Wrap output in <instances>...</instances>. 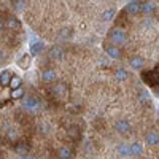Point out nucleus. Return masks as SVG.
Instances as JSON below:
<instances>
[{
  "label": "nucleus",
  "instance_id": "nucleus-1",
  "mask_svg": "<svg viewBox=\"0 0 159 159\" xmlns=\"http://www.w3.org/2000/svg\"><path fill=\"white\" fill-rule=\"evenodd\" d=\"M127 32L123 29V27H111L110 30H108V40L113 43V45H116V46H123V45H126L127 43Z\"/></svg>",
  "mask_w": 159,
  "mask_h": 159
},
{
  "label": "nucleus",
  "instance_id": "nucleus-2",
  "mask_svg": "<svg viewBox=\"0 0 159 159\" xmlns=\"http://www.w3.org/2000/svg\"><path fill=\"white\" fill-rule=\"evenodd\" d=\"M42 107H43L42 100H40L38 97H35V96H25V99L22 100V108L25 111L37 113V111L42 110Z\"/></svg>",
  "mask_w": 159,
  "mask_h": 159
},
{
  "label": "nucleus",
  "instance_id": "nucleus-3",
  "mask_svg": "<svg viewBox=\"0 0 159 159\" xmlns=\"http://www.w3.org/2000/svg\"><path fill=\"white\" fill-rule=\"evenodd\" d=\"M102 48H103V51H105V54H107L108 57H111V59H121V57H123L121 48L116 46V45H113V43L105 42V43L102 45Z\"/></svg>",
  "mask_w": 159,
  "mask_h": 159
},
{
  "label": "nucleus",
  "instance_id": "nucleus-4",
  "mask_svg": "<svg viewBox=\"0 0 159 159\" xmlns=\"http://www.w3.org/2000/svg\"><path fill=\"white\" fill-rule=\"evenodd\" d=\"M115 130L118 132V134L126 135V134H129V132L132 130V124L129 123V119L121 118V119H118V121L115 123Z\"/></svg>",
  "mask_w": 159,
  "mask_h": 159
},
{
  "label": "nucleus",
  "instance_id": "nucleus-5",
  "mask_svg": "<svg viewBox=\"0 0 159 159\" xmlns=\"http://www.w3.org/2000/svg\"><path fill=\"white\" fill-rule=\"evenodd\" d=\"M142 3L143 2H139V0H132V2L126 3L124 7V13L129 16H135L139 13H142Z\"/></svg>",
  "mask_w": 159,
  "mask_h": 159
},
{
  "label": "nucleus",
  "instance_id": "nucleus-6",
  "mask_svg": "<svg viewBox=\"0 0 159 159\" xmlns=\"http://www.w3.org/2000/svg\"><path fill=\"white\" fill-rule=\"evenodd\" d=\"M145 143L148 145V147H157L159 145V132L151 129L147 132V135H145Z\"/></svg>",
  "mask_w": 159,
  "mask_h": 159
},
{
  "label": "nucleus",
  "instance_id": "nucleus-7",
  "mask_svg": "<svg viewBox=\"0 0 159 159\" xmlns=\"http://www.w3.org/2000/svg\"><path fill=\"white\" fill-rule=\"evenodd\" d=\"M67 91H69V88L65 86L64 83H56L54 86L51 88L52 96H56V97H65L67 96Z\"/></svg>",
  "mask_w": 159,
  "mask_h": 159
},
{
  "label": "nucleus",
  "instance_id": "nucleus-8",
  "mask_svg": "<svg viewBox=\"0 0 159 159\" xmlns=\"http://www.w3.org/2000/svg\"><path fill=\"white\" fill-rule=\"evenodd\" d=\"M129 65H130V69H134V70H142L143 65H145V59L142 56L135 54V56L129 57Z\"/></svg>",
  "mask_w": 159,
  "mask_h": 159
},
{
  "label": "nucleus",
  "instance_id": "nucleus-9",
  "mask_svg": "<svg viewBox=\"0 0 159 159\" xmlns=\"http://www.w3.org/2000/svg\"><path fill=\"white\" fill-rule=\"evenodd\" d=\"M42 80L45 83H54L57 80V73L54 72V69H45L42 72Z\"/></svg>",
  "mask_w": 159,
  "mask_h": 159
},
{
  "label": "nucleus",
  "instance_id": "nucleus-10",
  "mask_svg": "<svg viewBox=\"0 0 159 159\" xmlns=\"http://www.w3.org/2000/svg\"><path fill=\"white\" fill-rule=\"evenodd\" d=\"M116 151H118V156H121V157H127V156H130V145H129V143H126V142H121V143L118 145Z\"/></svg>",
  "mask_w": 159,
  "mask_h": 159
},
{
  "label": "nucleus",
  "instance_id": "nucleus-11",
  "mask_svg": "<svg viewBox=\"0 0 159 159\" xmlns=\"http://www.w3.org/2000/svg\"><path fill=\"white\" fill-rule=\"evenodd\" d=\"M73 156V150L70 147H61L57 150V157L59 159H72Z\"/></svg>",
  "mask_w": 159,
  "mask_h": 159
},
{
  "label": "nucleus",
  "instance_id": "nucleus-12",
  "mask_svg": "<svg viewBox=\"0 0 159 159\" xmlns=\"http://www.w3.org/2000/svg\"><path fill=\"white\" fill-rule=\"evenodd\" d=\"M64 57V49L61 46H52L49 49V59H54V61H61Z\"/></svg>",
  "mask_w": 159,
  "mask_h": 159
},
{
  "label": "nucleus",
  "instance_id": "nucleus-13",
  "mask_svg": "<svg viewBox=\"0 0 159 159\" xmlns=\"http://www.w3.org/2000/svg\"><path fill=\"white\" fill-rule=\"evenodd\" d=\"M7 27L11 30H18V29H21V21L16 16H8L7 18Z\"/></svg>",
  "mask_w": 159,
  "mask_h": 159
},
{
  "label": "nucleus",
  "instance_id": "nucleus-14",
  "mask_svg": "<svg viewBox=\"0 0 159 159\" xmlns=\"http://www.w3.org/2000/svg\"><path fill=\"white\" fill-rule=\"evenodd\" d=\"M45 49V43L43 42H34L32 45H30V48H29V52H30V56H37V54H40Z\"/></svg>",
  "mask_w": 159,
  "mask_h": 159
},
{
  "label": "nucleus",
  "instance_id": "nucleus-15",
  "mask_svg": "<svg viewBox=\"0 0 159 159\" xmlns=\"http://www.w3.org/2000/svg\"><path fill=\"white\" fill-rule=\"evenodd\" d=\"M15 150H16V153H18L19 156H27V154H29V150H30V147H29V143L21 142V143H16Z\"/></svg>",
  "mask_w": 159,
  "mask_h": 159
},
{
  "label": "nucleus",
  "instance_id": "nucleus-16",
  "mask_svg": "<svg viewBox=\"0 0 159 159\" xmlns=\"http://www.w3.org/2000/svg\"><path fill=\"white\" fill-rule=\"evenodd\" d=\"M143 154V145L140 142H134L130 143V156H142Z\"/></svg>",
  "mask_w": 159,
  "mask_h": 159
},
{
  "label": "nucleus",
  "instance_id": "nucleus-17",
  "mask_svg": "<svg viewBox=\"0 0 159 159\" xmlns=\"http://www.w3.org/2000/svg\"><path fill=\"white\" fill-rule=\"evenodd\" d=\"M156 11V2H143L142 3V13L143 15H151Z\"/></svg>",
  "mask_w": 159,
  "mask_h": 159
},
{
  "label": "nucleus",
  "instance_id": "nucleus-18",
  "mask_svg": "<svg viewBox=\"0 0 159 159\" xmlns=\"http://www.w3.org/2000/svg\"><path fill=\"white\" fill-rule=\"evenodd\" d=\"M115 16H116V10H115V8H107V10L102 13V21L110 22V21L115 19Z\"/></svg>",
  "mask_w": 159,
  "mask_h": 159
},
{
  "label": "nucleus",
  "instance_id": "nucleus-19",
  "mask_svg": "<svg viewBox=\"0 0 159 159\" xmlns=\"http://www.w3.org/2000/svg\"><path fill=\"white\" fill-rule=\"evenodd\" d=\"M30 61H32V56H30V54H24V56L18 61V67H19V69H22V70L29 69Z\"/></svg>",
  "mask_w": 159,
  "mask_h": 159
},
{
  "label": "nucleus",
  "instance_id": "nucleus-20",
  "mask_svg": "<svg viewBox=\"0 0 159 159\" xmlns=\"http://www.w3.org/2000/svg\"><path fill=\"white\" fill-rule=\"evenodd\" d=\"M139 102L142 103V105H148L150 102H151V97H150V92L148 91H145V89H142V91H139Z\"/></svg>",
  "mask_w": 159,
  "mask_h": 159
},
{
  "label": "nucleus",
  "instance_id": "nucleus-21",
  "mask_svg": "<svg viewBox=\"0 0 159 159\" xmlns=\"http://www.w3.org/2000/svg\"><path fill=\"white\" fill-rule=\"evenodd\" d=\"M115 78L118 80V81H126V80L129 78V72L126 69H116L115 70Z\"/></svg>",
  "mask_w": 159,
  "mask_h": 159
},
{
  "label": "nucleus",
  "instance_id": "nucleus-22",
  "mask_svg": "<svg viewBox=\"0 0 159 159\" xmlns=\"http://www.w3.org/2000/svg\"><path fill=\"white\" fill-rule=\"evenodd\" d=\"M11 78H13V75H11L8 70H3L2 75H0V81H2V86H10Z\"/></svg>",
  "mask_w": 159,
  "mask_h": 159
},
{
  "label": "nucleus",
  "instance_id": "nucleus-23",
  "mask_svg": "<svg viewBox=\"0 0 159 159\" xmlns=\"http://www.w3.org/2000/svg\"><path fill=\"white\" fill-rule=\"evenodd\" d=\"M21 84H22V80H21V76H18V75H13V78H11V83H10V88L15 91V89H19L21 88Z\"/></svg>",
  "mask_w": 159,
  "mask_h": 159
},
{
  "label": "nucleus",
  "instance_id": "nucleus-24",
  "mask_svg": "<svg viewBox=\"0 0 159 159\" xmlns=\"http://www.w3.org/2000/svg\"><path fill=\"white\" fill-rule=\"evenodd\" d=\"M11 97H13V99H25L24 89H22V88H19V89H15V91H11Z\"/></svg>",
  "mask_w": 159,
  "mask_h": 159
},
{
  "label": "nucleus",
  "instance_id": "nucleus-25",
  "mask_svg": "<svg viewBox=\"0 0 159 159\" xmlns=\"http://www.w3.org/2000/svg\"><path fill=\"white\" fill-rule=\"evenodd\" d=\"M38 129H40V130H38L40 134H43V135H46L48 132H49V129H51V127H49V124H48V123H45V121H43V123H40Z\"/></svg>",
  "mask_w": 159,
  "mask_h": 159
},
{
  "label": "nucleus",
  "instance_id": "nucleus-26",
  "mask_svg": "<svg viewBox=\"0 0 159 159\" xmlns=\"http://www.w3.org/2000/svg\"><path fill=\"white\" fill-rule=\"evenodd\" d=\"M8 139L13 140V142L18 140V132H16L15 129H10V130H8Z\"/></svg>",
  "mask_w": 159,
  "mask_h": 159
},
{
  "label": "nucleus",
  "instance_id": "nucleus-27",
  "mask_svg": "<svg viewBox=\"0 0 159 159\" xmlns=\"http://www.w3.org/2000/svg\"><path fill=\"white\" fill-rule=\"evenodd\" d=\"M19 159H32V157H29V156H19Z\"/></svg>",
  "mask_w": 159,
  "mask_h": 159
}]
</instances>
